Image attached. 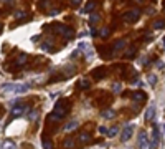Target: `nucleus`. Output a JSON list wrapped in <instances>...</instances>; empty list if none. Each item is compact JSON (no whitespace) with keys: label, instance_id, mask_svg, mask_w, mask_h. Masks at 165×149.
Here are the masks:
<instances>
[{"label":"nucleus","instance_id":"a878e982","mask_svg":"<svg viewBox=\"0 0 165 149\" xmlns=\"http://www.w3.org/2000/svg\"><path fill=\"white\" fill-rule=\"evenodd\" d=\"M132 85H134V86H144V83L140 81V80H137V81H134V83H132Z\"/></svg>","mask_w":165,"mask_h":149},{"label":"nucleus","instance_id":"cd10ccee","mask_svg":"<svg viewBox=\"0 0 165 149\" xmlns=\"http://www.w3.org/2000/svg\"><path fill=\"white\" fill-rule=\"evenodd\" d=\"M94 7H96V3H89V5L86 7V10H88V12L89 10H94Z\"/></svg>","mask_w":165,"mask_h":149},{"label":"nucleus","instance_id":"473e14b6","mask_svg":"<svg viewBox=\"0 0 165 149\" xmlns=\"http://www.w3.org/2000/svg\"><path fill=\"white\" fill-rule=\"evenodd\" d=\"M91 35H93V36H96V35H98V31H96V28H93V30H91Z\"/></svg>","mask_w":165,"mask_h":149},{"label":"nucleus","instance_id":"f8f14e48","mask_svg":"<svg viewBox=\"0 0 165 149\" xmlns=\"http://www.w3.org/2000/svg\"><path fill=\"white\" fill-rule=\"evenodd\" d=\"M101 116H103V118H106V119H111V118H114V116H116V111H114V109H107V111H103V113H101Z\"/></svg>","mask_w":165,"mask_h":149},{"label":"nucleus","instance_id":"f704fd0d","mask_svg":"<svg viewBox=\"0 0 165 149\" xmlns=\"http://www.w3.org/2000/svg\"><path fill=\"white\" fill-rule=\"evenodd\" d=\"M2 2H12V0H2Z\"/></svg>","mask_w":165,"mask_h":149},{"label":"nucleus","instance_id":"c85d7f7f","mask_svg":"<svg viewBox=\"0 0 165 149\" xmlns=\"http://www.w3.org/2000/svg\"><path fill=\"white\" fill-rule=\"evenodd\" d=\"M81 86L82 88H88L89 86V81H86V80H84V81H81Z\"/></svg>","mask_w":165,"mask_h":149},{"label":"nucleus","instance_id":"f03ea898","mask_svg":"<svg viewBox=\"0 0 165 149\" xmlns=\"http://www.w3.org/2000/svg\"><path fill=\"white\" fill-rule=\"evenodd\" d=\"M132 133H134V124H127L125 128L122 129V134H121V141H129L132 138Z\"/></svg>","mask_w":165,"mask_h":149},{"label":"nucleus","instance_id":"9d476101","mask_svg":"<svg viewBox=\"0 0 165 149\" xmlns=\"http://www.w3.org/2000/svg\"><path fill=\"white\" fill-rule=\"evenodd\" d=\"M23 111H26V109H25V106H21L20 103H18V104L15 106V108L12 109V113H13V116H20V114L23 113Z\"/></svg>","mask_w":165,"mask_h":149},{"label":"nucleus","instance_id":"ddd939ff","mask_svg":"<svg viewBox=\"0 0 165 149\" xmlns=\"http://www.w3.org/2000/svg\"><path fill=\"white\" fill-rule=\"evenodd\" d=\"M117 133H119V128H117V126H114L112 129H107V136H109V138H116V136H117Z\"/></svg>","mask_w":165,"mask_h":149},{"label":"nucleus","instance_id":"f3484780","mask_svg":"<svg viewBox=\"0 0 165 149\" xmlns=\"http://www.w3.org/2000/svg\"><path fill=\"white\" fill-rule=\"evenodd\" d=\"M99 18H101V17H99L98 13H94V15H91V17H89V22H91V25H96V23L99 22Z\"/></svg>","mask_w":165,"mask_h":149},{"label":"nucleus","instance_id":"5701e85b","mask_svg":"<svg viewBox=\"0 0 165 149\" xmlns=\"http://www.w3.org/2000/svg\"><path fill=\"white\" fill-rule=\"evenodd\" d=\"M99 133L101 134H107V128H106V126H99Z\"/></svg>","mask_w":165,"mask_h":149},{"label":"nucleus","instance_id":"c756f323","mask_svg":"<svg viewBox=\"0 0 165 149\" xmlns=\"http://www.w3.org/2000/svg\"><path fill=\"white\" fill-rule=\"evenodd\" d=\"M64 146H68V148H71V146H73V141H71V139H68L66 143H64Z\"/></svg>","mask_w":165,"mask_h":149},{"label":"nucleus","instance_id":"393cba45","mask_svg":"<svg viewBox=\"0 0 165 149\" xmlns=\"http://www.w3.org/2000/svg\"><path fill=\"white\" fill-rule=\"evenodd\" d=\"M21 17H23V12H21V10L15 12V18H21Z\"/></svg>","mask_w":165,"mask_h":149},{"label":"nucleus","instance_id":"412c9836","mask_svg":"<svg viewBox=\"0 0 165 149\" xmlns=\"http://www.w3.org/2000/svg\"><path fill=\"white\" fill-rule=\"evenodd\" d=\"M81 141H82V143H88V141H89V134L88 133H82L81 134Z\"/></svg>","mask_w":165,"mask_h":149},{"label":"nucleus","instance_id":"aec40b11","mask_svg":"<svg viewBox=\"0 0 165 149\" xmlns=\"http://www.w3.org/2000/svg\"><path fill=\"white\" fill-rule=\"evenodd\" d=\"M112 90H114L116 93L122 91V85H121V83H114V85H112Z\"/></svg>","mask_w":165,"mask_h":149},{"label":"nucleus","instance_id":"bb28decb","mask_svg":"<svg viewBox=\"0 0 165 149\" xmlns=\"http://www.w3.org/2000/svg\"><path fill=\"white\" fill-rule=\"evenodd\" d=\"M155 66L159 68V70H162V68H164V62H157L155 63Z\"/></svg>","mask_w":165,"mask_h":149},{"label":"nucleus","instance_id":"dca6fc26","mask_svg":"<svg viewBox=\"0 0 165 149\" xmlns=\"http://www.w3.org/2000/svg\"><path fill=\"white\" fill-rule=\"evenodd\" d=\"M147 81H149L150 86H155V83H157V76H155V75H149V76H147Z\"/></svg>","mask_w":165,"mask_h":149},{"label":"nucleus","instance_id":"6ab92c4d","mask_svg":"<svg viewBox=\"0 0 165 149\" xmlns=\"http://www.w3.org/2000/svg\"><path fill=\"white\" fill-rule=\"evenodd\" d=\"M25 62H26V55H20V58L17 60V65H18V66H21Z\"/></svg>","mask_w":165,"mask_h":149},{"label":"nucleus","instance_id":"a211bd4d","mask_svg":"<svg viewBox=\"0 0 165 149\" xmlns=\"http://www.w3.org/2000/svg\"><path fill=\"white\" fill-rule=\"evenodd\" d=\"M132 98H134L135 101H140V99H144V93L137 91V93H134V94H132Z\"/></svg>","mask_w":165,"mask_h":149},{"label":"nucleus","instance_id":"9b49d317","mask_svg":"<svg viewBox=\"0 0 165 149\" xmlns=\"http://www.w3.org/2000/svg\"><path fill=\"white\" fill-rule=\"evenodd\" d=\"M78 126H79V123H78V121H69V123L64 126V131H66V133H69V131H73V129H76Z\"/></svg>","mask_w":165,"mask_h":149},{"label":"nucleus","instance_id":"0eeeda50","mask_svg":"<svg viewBox=\"0 0 165 149\" xmlns=\"http://www.w3.org/2000/svg\"><path fill=\"white\" fill-rule=\"evenodd\" d=\"M154 116H155V104H150L149 108H147V111H145L144 118H145V121H152Z\"/></svg>","mask_w":165,"mask_h":149},{"label":"nucleus","instance_id":"7c9ffc66","mask_svg":"<svg viewBox=\"0 0 165 149\" xmlns=\"http://www.w3.org/2000/svg\"><path fill=\"white\" fill-rule=\"evenodd\" d=\"M79 2H81V0H71L73 5H79Z\"/></svg>","mask_w":165,"mask_h":149},{"label":"nucleus","instance_id":"6e6552de","mask_svg":"<svg viewBox=\"0 0 165 149\" xmlns=\"http://www.w3.org/2000/svg\"><path fill=\"white\" fill-rule=\"evenodd\" d=\"M89 48H91V43H88L86 40H82V41L78 43V50H79V52H88Z\"/></svg>","mask_w":165,"mask_h":149},{"label":"nucleus","instance_id":"1a4fd4ad","mask_svg":"<svg viewBox=\"0 0 165 149\" xmlns=\"http://www.w3.org/2000/svg\"><path fill=\"white\" fill-rule=\"evenodd\" d=\"M124 46H125V40H121V41H116V45H114V50H112V53L116 55L117 52H121Z\"/></svg>","mask_w":165,"mask_h":149},{"label":"nucleus","instance_id":"72a5a7b5","mask_svg":"<svg viewBox=\"0 0 165 149\" xmlns=\"http://www.w3.org/2000/svg\"><path fill=\"white\" fill-rule=\"evenodd\" d=\"M162 41H164V43H162V45H164V48H165V36H164V40H162Z\"/></svg>","mask_w":165,"mask_h":149},{"label":"nucleus","instance_id":"2eb2a0df","mask_svg":"<svg viewBox=\"0 0 165 149\" xmlns=\"http://www.w3.org/2000/svg\"><path fill=\"white\" fill-rule=\"evenodd\" d=\"M84 53H86V60H88V62L94 60V57H96V55H94V50H93V48H89L88 52H84Z\"/></svg>","mask_w":165,"mask_h":149},{"label":"nucleus","instance_id":"2f4dec72","mask_svg":"<svg viewBox=\"0 0 165 149\" xmlns=\"http://www.w3.org/2000/svg\"><path fill=\"white\" fill-rule=\"evenodd\" d=\"M127 55H134V48H129V50H127Z\"/></svg>","mask_w":165,"mask_h":149},{"label":"nucleus","instance_id":"4be33fe9","mask_svg":"<svg viewBox=\"0 0 165 149\" xmlns=\"http://www.w3.org/2000/svg\"><path fill=\"white\" fill-rule=\"evenodd\" d=\"M99 35L103 36V38H106V36H107V35H109V30H107V28H103V30L99 31Z\"/></svg>","mask_w":165,"mask_h":149},{"label":"nucleus","instance_id":"4468645a","mask_svg":"<svg viewBox=\"0 0 165 149\" xmlns=\"http://www.w3.org/2000/svg\"><path fill=\"white\" fill-rule=\"evenodd\" d=\"M164 27H165V22L164 20H157V22H154L152 28H154V30H159V28H164Z\"/></svg>","mask_w":165,"mask_h":149},{"label":"nucleus","instance_id":"c9c22d12","mask_svg":"<svg viewBox=\"0 0 165 149\" xmlns=\"http://www.w3.org/2000/svg\"><path fill=\"white\" fill-rule=\"evenodd\" d=\"M164 129H165V126H164Z\"/></svg>","mask_w":165,"mask_h":149},{"label":"nucleus","instance_id":"39448f33","mask_svg":"<svg viewBox=\"0 0 165 149\" xmlns=\"http://www.w3.org/2000/svg\"><path fill=\"white\" fill-rule=\"evenodd\" d=\"M139 146L142 149H145V148H149L150 146V143H149V134L145 133V131H140V134H139Z\"/></svg>","mask_w":165,"mask_h":149},{"label":"nucleus","instance_id":"b1692460","mask_svg":"<svg viewBox=\"0 0 165 149\" xmlns=\"http://www.w3.org/2000/svg\"><path fill=\"white\" fill-rule=\"evenodd\" d=\"M36 116H38V111H33V113H30V116H28V119H30V121H31V119H35Z\"/></svg>","mask_w":165,"mask_h":149},{"label":"nucleus","instance_id":"7ed1b4c3","mask_svg":"<svg viewBox=\"0 0 165 149\" xmlns=\"http://www.w3.org/2000/svg\"><path fill=\"white\" fill-rule=\"evenodd\" d=\"M139 15H140V10H139V8H134V10L124 13V20H125V22H137Z\"/></svg>","mask_w":165,"mask_h":149},{"label":"nucleus","instance_id":"423d86ee","mask_svg":"<svg viewBox=\"0 0 165 149\" xmlns=\"http://www.w3.org/2000/svg\"><path fill=\"white\" fill-rule=\"evenodd\" d=\"M64 114V106H63V103L60 101V103H56V106H55V113H53L51 118L53 119H60Z\"/></svg>","mask_w":165,"mask_h":149},{"label":"nucleus","instance_id":"20e7f679","mask_svg":"<svg viewBox=\"0 0 165 149\" xmlns=\"http://www.w3.org/2000/svg\"><path fill=\"white\" fill-rule=\"evenodd\" d=\"M55 28H56V31L60 33V35L68 36V38H73V31H71V28H69V27H66V25H56Z\"/></svg>","mask_w":165,"mask_h":149},{"label":"nucleus","instance_id":"f257e3e1","mask_svg":"<svg viewBox=\"0 0 165 149\" xmlns=\"http://www.w3.org/2000/svg\"><path fill=\"white\" fill-rule=\"evenodd\" d=\"M30 90L28 85H21V83H7L2 86V91L3 93H15V94H20V93H26Z\"/></svg>","mask_w":165,"mask_h":149}]
</instances>
